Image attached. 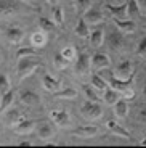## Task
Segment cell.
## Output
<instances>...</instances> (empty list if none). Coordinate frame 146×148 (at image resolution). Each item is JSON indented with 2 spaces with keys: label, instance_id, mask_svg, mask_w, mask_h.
Instances as JSON below:
<instances>
[{
  "label": "cell",
  "instance_id": "1",
  "mask_svg": "<svg viewBox=\"0 0 146 148\" xmlns=\"http://www.w3.org/2000/svg\"><path fill=\"white\" fill-rule=\"evenodd\" d=\"M39 66H40V60H37L35 56H23V58H18L16 76H18V79H26Z\"/></svg>",
  "mask_w": 146,
  "mask_h": 148
},
{
  "label": "cell",
  "instance_id": "2",
  "mask_svg": "<svg viewBox=\"0 0 146 148\" xmlns=\"http://www.w3.org/2000/svg\"><path fill=\"white\" fill-rule=\"evenodd\" d=\"M81 114L88 121H96L101 118L103 114V106L98 101H91V100H85V103L81 106Z\"/></svg>",
  "mask_w": 146,
  "mask_h": 148
},
{
  "label": "cell",
  "instance_id": "3",
  "mask_svg": "<svg viewBox=\"0 0 146 148\" xmlns=\"http://www.w3.org/2000/svg\"><path fill=\"white\" fill-rule=\"evenodd\" d=\"M104 79H106V82H108V85H109L111 89L117 90V92L121 93V92L130 89L132 85H133L135 74H133V76H130L128 79H119V77H116V76H114V73H111L109 76H108V77H104Z\"/></svg>",
  "mask_w": 146,
  "mask_h": 148
},
{
  "label": "cell",
  "instance_id": "4",
  "mask_svg": "<svg viewBox=\"0 0 146 148\" xmlns=\"http://www.w3.org/2000/svg\"><path fill=\"white\" fill-rule=\"evenodd\" d=\"M50 118L53 119V122H55L58 127H61V129L71 127V116L66 110H51Z\"/></svg>",
  "mask_w": 146,
  "mask_h": 148
},
{
  "label": "cell",
  "instance_id": "5",
  "mask_svg": "<svg viewBox=\"0 0 146 148\" xmlns=\"http://www.w3.org/2000/svg\"><path fill=\"white\" fill-rule=\"evenodd\" d=\"M35 132H37V137L40 138V140H51V138L55 137V127L53 124L48 121H42L39 122L35 126Z\"/></svg>",
  "mask_w": 146,
  "mask_h": 148
},
{
  "label": "cell",
  "instance_id": "6",
  "mask_svg": "<svg viewBox=\"0 0 146 148\" xmlns=\"http://www.w3.org/2000/svg\"><path fill=\"white\" fill-rule=\"evenodd\" d=\"M19 13V5L15 0H0V18H10Z\"/></svg>",
  "mask_w": 146,
  "mask_h": 148
},
{
  "label": "cell",
  "instance_id": "7",
  "mask_svg": "<svg viewBox=\"0 0 146 148\" xmlns=\"http://www.w3.org/2000/svg\"><path fill=\"white\" fill-rule=\"evenodd\" d=\"M133 74H135V68H133L130 60L121 61V63L117 64L116 71H114V76L119 77V79H128L130 76H133Z\"/></svg>",
  "mask_w": 146,
  "mask_h": 148
},
{
  "label": "cell",
  "instance_id": "8",
  "mask_svg": "<svg viewBox=\"0 0 146 148\" xmlns=\"http://www.w3.org/2000/svg\"><path fill=\"white\" fill-rule=\"evenodd\" d=\"M91 69V63H90V58H88L87 53H81L77 55L76 58V73L79 76H87Z\"/></svg>",
  "mask_w": 146,
  "mask_h": 148
},
{
  "label": "cell",
  "instance_id": "9",
  "mask_svg": "<svg viewBox=\"0 0 146 148\" xmlns=\"http://www.w3.org/2000/svg\"><path fill=\"white\" fill-rule=\"evenodd\" d=\"M90 63H91V69H108L111 66V60L108 55L104 53H95V55L90 58Z\"/></svg>",
  "mask_w": 146,
  "mask_h": 148
},
{
  "label": "cell",
  "instance_id": "10",
  "mask_svg": "<svg viewBox=\"0 0 146 148\" xmlns=\"http://www.w3.org/2000/svg\"><path fill=\"white\" fill-rule=\"evenodd\" d=\"M13 129V132L16 134V135H29L31 132H34V129H35V124H34L31 119H21V121L16 124V126L11 127Z\"/></svg>",
  "mask_w": 146,
  "mask_h": 148
},
{
  "label": "cell",
  "instance_id": "11",
  "mask_svg": "<svg viewBox=\"0 0 146 148\" xmlns=\"http://www.w3.org/2000/svg\"><path fill=\"white\" fill-rule=\"evenodd\" d=\"M106 127H108L109 132L116 134V135H119V137H124V138H127V140H132V134L128 132L125 127H122L117 121H114V119H108V121H106Z\"/></svg>",
  "mask_w": 146,
  "mask_h": 148
},
{
  "label": "cell",
  "instance_id": "12",
  "mask_svg": "<svg viewBox=\"0 0 146 148\" xmlns=\"http://www.w3.org/2000/svg\"><path fill=\"white\" fill-rule=\"evenodd\" d=\"M7 39L10 44L13 45H19L24 39V29L19 26H11L7 29Z\"/></svg>",
  "mask_w": 146,
  "mask_h": 148
},
{
  "label": "cell",
  "instance_id": "13",
  "mask_svg": "<svg viewBox=\"0 0 146 148\" xmlns=\"http://www.w3.org/2000/svg\"><path fill=\"white\" fill-rule=\"evenodd\" d=\"M21 119H24V116H23V113H21L19 108H8L7 110V114H5V124H7L8 127L16 126Z\"/></svg>",
  "mask_w": 146,
  "mask_h": 148
},
{
  "label": "cell",
  "instance_id": "14",
  "mask_svg": "<svg viewBox=\"0 0 146 148\" xmlns=\"http://www.w3.org/2000/svg\"><path fill=\"white\" fill-rule=\"evenodd\" d=\"M114 24H116V27L121 31V32H125V34H132V32H135L136 31L135 19H128V18L117 19V18H114Z\"/></svg>",
  "mask_w": 146,
  "mask_h": 148
},
{
  "label": "cell",
  "instance_id": "15",
  "mask_svg": "<svg viewBox=\"0 0 146 148\" xmlns=\"http://www.w3.org/2000/svg\"><path fill=\"white\" fill-rule=\"evenodd\" d=\"M82 18L87 21V24H98V23H101L103 19H104V15H103L101 10H96V8H88L84 15H82Z\"/></svg>",
  "mask_w": 146,
  "mask_h": 148
},
{
  "label": "cell",
  "instance_id": "16",
  "mask_svg": "<svg viewBox=\"0 0 146 148\" xmlns=\"http://www.w3.org/2000/svg\"><path fill=\"white\" fill-rule=\"evenodd\" d=\"M42 85H44L45 90L55 93V92H58V90L61 89V81L56 79V77H53V76H50V74H45L44 77H42Z\"/></svg>",
  "mask_w": 146,
  "mask_h": 148
},
{
  "label": "cell",
  "instance_id": "17",
  "mask_svg": "<svg viewBox=\"0 0 146 148\" xmlns=\"http://www.w3.org/2000/svg\"><path fill=\"white\" fill-rule=\"evenodd\" d=\"M106 10L113 15V18H117V19H125L127 18V2H124V3H121V5L106 3Z\"/></svg>",
  "mask_w": 146,
  "mask_h": 148
},
{
  "label": "cell",
  "instance_id": "18",
  "mask_svg": "<svg viewBox=\"0 0 146 148\" xmlns=\"http://www.w3.org/2000/svg\"><path fill=\"white\" fill-rule=\"evenodd\" d=\"M98 132H100V129L96 126H81V127H76L72 134L82 138H91V137H95Z\"/></svg>",
  "mask_w": 146,
  "mask_h": 148
},
{
  "label": "cell",
  "instance_id": "19",
  "mask_svg": "<svg viewBox=\"0 0 146 148\" xmlns=\"http://www.w3.org/2000/svg\"><path fill=\"white\" fill-rule=\"evenodd\" d=\"M19 100L27 106H35V105L40 103V97H39V93L32 92V90H24V92L19 93Z\"/></svg>",
  "mask_w": 146,
  "mask_h": 148
},
{
  "label": "cell",
  "instance_id": "20",
  "mask_svg": "<svg viewBox=\"0 0 146 148\" xmlns=\"http://www.w3.org/2000/svg\"><path fill=\"white\" fill-rule=\"evenodd\" d=\"M90 42L93 47H101L103 42H104V26L95 27V29L90 32Z\"/></svg>",
  "mask_w": 146,
  "mask_h": 148
},
{
  "label": "cell",
  "instance_id": "21",
  "mask_svg": "<svg viewBox=\"0 0 146 148\" xmlns=\"http://www.w3.org/2000/svg\"><path fill=\"white\" fill-rule=\"evenodd\" d=\"M114 114H116V118H119V119L127 118V114H128V103H127L125 98H119V100L114 103Z\"/></svg>",
  "mask_w": 146,
  "mask_h": 148
},
{
  "label": "cell",
  "instance_id": "22",
  "mask_svg": "<svg viewBox=\"0 0 146 148\" xmlns=\"http://www.w3.org/2000/svg\"><path fill=\"white\" fill-rule=\"evenodd\" d=\"M74 32H76L77 37H81V39H87V37H90V27H88L87 21H85L84 18H79V21H77L76 27H74Z\"/></svg>",
  "mask_w": 146,
  "mask_h": 148
},
{
  "label": "cell",
  "instance_id": "23",
  "mask_svg": "<svg viewBox=\"0 0 146 148\" xmlns=\"http://www.w3.org/2000/svg\"><path fill=\"white\" fill-rule=\"evenodd\" d=\"M109 47L113 50H122L125 47V40H124V37H122L121 31L119 32H113L109 36Z\"/></svg>",
  "mask_w": 146,
  "mask_h": 148
},
{
  "label": "cell",
  "instance_id": "24",
  "mask_svg": "<svg viewBox=\"0 0 146 148\" xmlns=\"http://www.w3.org/2000/svg\"><path fill=\"white\" fill-rule=\"evenodd\" d=\"M13 101H15V92L10 89L8 92H5L3 95H2V98H0V113L7 111L8 108L13 105Z\"/></svg>",
  "mask_w": 146,
  "mask_h": 148
},
{
  "label": "cell",
  "instance_id": "25",
  "mask_svg": "<svg viewBox=\"0 0 146 148\" xmlns=\"http://www.w3.org/2000/svg\"><path fill=\"white\" fill-rule=\"evenodd\" d=\"M141 15V8H140L136 0H127V16L128 19H135Z\"/></svg>",
  "mask_w": 146,
  "mask_h": 148
},
{
  "label": "cell",
  "instance_id": "26",
  "mask_svg": "<svg viewBox=\"0 0 146 148\" xmlns=\"http://www.w3.org/2000/svg\"><path fill=\"white\" fill-rule=\"evenodd\" d=\"M31 44L34 45L35 48H42L47 45V34L44 31H37L31 36Z\"/></svg>",
  "mask_w": 146,
  "mask_h": 148
},
{
  "label": "cell",
  "instance_id": "27",
  "mask_svg": "<svg viewBox=\"0 0 146 148\" xmlns=\"http://www.w3.org/2000/svg\"><path fill=\"white\" fill-rule=\"evenodd\" d=\"M91 85H93L98 92H104V90L109 87L108 82H106V79L103 77L101 74H96V73L91 74Z\"/></svg>",
  "mask_w": 146,
  "mask_h": 148
},
{
  "label": "cell",
  "instance_id": "28",
  "mask_svg": "<svg viewBox=\"0 0 146 148\" xmlns=\"http://www.w3.org/2000/svg\"><path fill=\"white\" fill-rule=\"evenodd\" d=\"M82 92H84V95H85V98H87V100H91V101H98L100 100V95L96 93L98 90H96L93 85L82 84Z\"/></svg>",
  "mask_w": 146,
  "mask_h": 148
},
{
  "label": "cell",
  "instance_id": "29",
  "mask_svg": "<svg viewBox=\"0 0 146 148\" xmlns=\"http://www.w3.org/2000/svg\"><path fill=\"white\" fill-rule=\"evenodd\" d=\"M39 26H40V29L44 31V32H51V31L56 29V23L53 21V19L40 16V18H39Z\"/></svg>",
  "mask_w": 146,
  "mask_h": 148
},
{
  "label": "cell",
  "instance_id": "30",
  "mask_svg": "<svg viewBox=\"0 0 146 148\" xmlns=\"http://www.w3.org/2000/svg\"><path fill=\"white\" fill-rule=\"evenodd\" d=\"M119 98H121V93L117 92V90L111 89V87H108V89L104 90V101L108 105H114Z\"/></svg>",
  "mask_w": 146,
  "mask_h": 148
},
{
  "label": "cell",
  "instance_id": "31",
  "mask_svg": "<svg viewBox=\"0 0 146 148\" xmlns=\"http://www.w3.org/2000/svg\"><path fill=\"white\" fill-rule=\"evenodd\" d=\"M51 16H53L51 19L56 24H63L64 23V11H63V8L59 5H53V8H51Z\"/></svg>",
  "mask_w": 146,
  "mask_h": 148
},
{
  "label": "cell",
  "instance_id": "32",
  "mask_svg": "<svg viewBox=\"0 0 146 148\" xmlns=\"http://www.w3.org/2000/svg\"><path fill=\"white\" fill-rule=\"evenodd\" d=\"M53 95L56 98H68V100H74L77 97V92L76 89H59L58 92H55Z\"/></svg>",
  "mask_w": 146,
  "mask_h": 148
},
{
  "label": "cell",
  "instance_id": "33",
  "mask_svg": "<svg viewBox=\"0 0 146 148\" xmlns=\"http://www.w3.org/2000/svg\"><path fill=\"white\" fill-rule=\"evenodd\" d=\"M35 55H37V48L34 45H31V47H21L16 52L18 58H23V56H35Z\"/></svg>",
  "mask_w": 146,
  "mask_h": 148
},
{
  "label": "cell",
  "instance_id": "34",
  "mask_svg": "<svg viewBox=\"0 0 146 148\" xmlns=\"http://www.w3.org/2000/svg\"><path fill=\"white\" fill-rule=\"evenodd\" d=\"M53 63H55V66L58 68V69H66V68H68V64H69L71 61H69V60H66L61 53H56L55 58H53Z\"/></svg>",
  "mask_w": 146,
  "mask_h": 148
},
{
  "label": "cell",
  "instance_id": "35",
  "mask_svg": "<svg viewBox=\"0 0 146 148\" xmlns=\"http://www.w3.org/2000/svg\"><path fill=\"white\" fill-rule=\"evenodd\" d=\"M11 89V84H10V79L5 76L3 73H0V97L3 95L5 92H8V90Z\"/></svg>",
  "mask_w": 146,
  "mask_h": 148
},
{
  "label": "cell",
  "instance_id": "36",
  "mask_svg": "<svg viewBox=\"0 0 146 148\" xmlns=\"http://www.w3.org/2000/svg\"><path fill=\"white\" fill-rule=\"evenodd\" d=\"M74 3H76V8L79 11V15H84L85 11L90 8L91 0H74Z\"/></svg>",
  "mask_w": 146,
  "mask_h": 148
},
{
  "label": "cell",
  "instance_id": "37",
  "mask_svg": "<svg viewBox=\"0 0 146 148\" xmlns=\"http://www.w3.org/2000/svg\"><path fill=\"white\" fill-rule=\"evenodd\" d=\"M61 55L64 56L66 60H69V61H74V60L77 58V52H76V48L74 47H66L64 50L61 52Z\"/></svg>",
  "mask_w": 146,
  "mask_h": 148
},
{
  "label": "cell",
  "instance_id": "38",
  "mask_svg": "<svg viewBox=\"0 0 146 148\" xmlns=\"http://www.w3.org/2000/svg\"><path fill=\"white\" fill-rule=\"evenodd\" d=\"M136 55H138V56H143V58L146 56V36L143 37L141 40H140L138 47H136Z\"/></svg>",
  "mask_w": 146,
  "mask_h": 148
},
{
  "label": "cell",
  "instance_id": "39",
  "mask_svg": "<svg viewBox=\"0 0 146 148\" xmlns=\"http://www.w3.org/2000/svg\"><path fill=\"white\" fill-rule=\"evenodd\" d=\"M138 119L143 122V124H146V106L138 111Z\"/></svg>",
  "mask_w": 146,
  "mask_h": 148
},
{
  "label": "cell",
  "instance_id": "40",
  "mask_svg": "<svg viewBox=\"0 0 146 148\" xmlns=\"http://www.w3.org/2000/svg\"><path fill=\"white\" fill-rule=\"evenodd\" d=\"M140 5V8H143V10H146V0H136Z\"/></svg>",
  "mask_w": 146,
  "mask_h": 148
},
{
  "label": "cell",
  "instance_id": "41",
  "mask_svg": "<svg viewBox=\"0 0 146 148\" xmlns=\"http://www.w3.org/2000/svg\"><path fill=\"white\" fill-rule=\"evenodd\" d=\"M19 145H23V147H31V142H19Z\"/></svg>",
  "mask_w": 146,
  "mask_h": 148
},
{
  "label": "cell",
  "instance_id": "42",
  "mask_svg": "<svg viewBox=\"0 0 146 148\" xmlns=\"http://www.w3.org/2000/svg\"><path fill=\"white\" fill-rule=\"evenodd\" d=\"M47 2H48V3H51V5H56V3H58V0H47Z\"/></svg>",
  "mask_w": 146,
  "mask_h": 148
},
{
  "label": "cell",
  "instance_id": "43",
  "mask_svg": "<svg viewBox=\"0 0 146 148\" xmlns=\"http://www.w3.org/2000/svg\"><path fill=\"white\" fill-rule=\"evenodd\" d=\"M140 143H141V145H143V147H146V137H145V138H143V140H141V142H140Z\"/></svg>",
  "mask_w": 146,
  "mask_h": 148
},
{
  "label": "cell",
  "instance_id": "44",
  "mask_svg": "<svg viewBox=\"0 0 146 148\" xmlns=\"http://www.w3.org/2000/svg\"><path fill=\"white\" fill-rule=\"evenodd\" d=\"M143 97H145V98H146V85H145V87H143Z\"/></svg>",
  "mask_w": 146,
  "mask_h": 148
},
{
  "label": "cell",
  "instance_id": "45",
  "mask_svg": "<svg viewBox=\"0 0 146 148\" xmlns=\"http://www.w3.org/2000/svg\"><path fill=\"white\" fill-rule=\"evenodd\" d=\"M23 2H26V3H32L34 0H23Z\"/></svg>",
  "mask_w": 146,
  "mask_h": 148
},
{
  "label": "cell",
  "instance_id": "46",
  "mask_svg": "<svg viewBox=\"0 0 146 148\" xmlns=\"http://www.w3.org/2000/svg\"><path fill=\"white\" fill-rule=\"evenodd\" d=\"M125 2H127V0H125Z\"/></svg>",
  "mask_w": 146,
  "mask_h": 148
}]
</instances>
